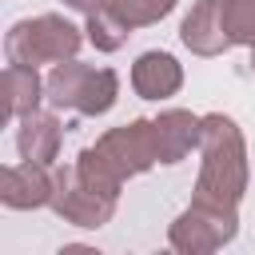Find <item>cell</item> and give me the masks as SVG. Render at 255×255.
Instances as JSON below:
<instances>
[{
  "label": "cell",
  "mask_w": 255,
  "mask_h": 255,
  "mask_svg": "<svg viewBox=\"0 0 255 255\" xmlns=\"http://www.w3.org/2000/svg\"><path fill=\"white\" fill-rule=\"evenodd\" d=\"M64 4H68L72 12H84V16H92V12H96V8H104L108 0H64Z\"/></svg>",
  "instance_id": "e0dca14e"
},
{
  "label": "cell",
  "mask_w": 255,
  "mask_h": 255,
  "mask_svg": "<svg viewBox=\"0 0 255 255\" xmlns=\"http://www.w3.org/2000/svg\"><path fill=\"white\" fill-rule=\"evenodd\" d=\"M44 80L28 64H8L4 68V120H20L44 104Z\"/></svg>",
  "instance_id": "7c38bea8"
},
{
  "label": "cell",
  "mask_w": 255,
  "mask_h": 255,
  "mask_svg": "<svg viewBox=\"0 0 255 255\" xmlns=\"http://www.w3.org/2000/svg\"><path fill=\"white\" fill-rule=\"evenodd\" d=\"M60 139H64V128H60V116L56 112H40L36 108V112L20 116V128H16V151H20V159L56 167Z\"/></svg>",
  "instance_id": "8fae6325"
},
{
  "label": "cell",
  "mask_w": 255,
  "mask_h": 255,
  "mask_svg": "<svg viewBox=\"0 0 255 255\" xmlns=\"http://www.w3.org/2000/svg\"><path fill=\"white\" fill-rule=\"evenodd\" d=\"M179 0H108V8L135 32V28H147V24H159Z\"/></svg>",
  "instance_id": "9a60e30c"
},
{
  "label": "cell",
  "mask_w": 255,
  "mask_h": 255,
  "mask_svg": "<svg viewBox=\"0 0 255 255\" xmlns=\"http://www.w3.org/2000/svg\"><path fill=\"white\" fill-rule=\"evenodd\" d=\"M84 36H88V44L96 48V52H120L124 44H128V36H131V28L104 4V8H96L92 16H88V24H84Z\"/></svg>",
  "instance_id": "5bb4252c"
},
{
  "label": "cell",
  "mask_w": 255,
  "mask_h": 255,
  "mask_svg": "<svg viewBox=\"0 0 255 255\" xmlns=\"http://www.w3.org/2000/svg\"><path fill=\"white\" fill-rule=\"evenodd\" d=\"M239 231V211H223V207H207V203H195L183 207L171 227H167V243L171 251L179 255H211L219 247H227Z\"/></svg>",
  "instance_id": "277c9868"
},
{
  "label": "cell",
  "mask_w": 255,
  "mask_h": 255,
  "mask_svg": "<svg viewBox=\"0 0 255 255\" xmlns=\"http://www.w3.org/2000/svg\"><path fill=\"white\" fill-rule=\"evenodd\" d=\"M251 72H255V44H251Z\"/></svg>",
  "instance_id": "ac0fdd59"
},
{
  "label": "cell",
  "mask_w": 255,
  "mask_h": 255,
  "mask_svg": "<svg viewBox=\"0 0 255 255\" xmlns=\"http://www.w3.org/2000/svg\"><path fill=\"white\" fill-rule=\"evenodd\" d=\"M44 96L56 112H80V116H104L120 100V76L112 68H92L80 60L52 64L44 76Z\"/></svg>",
  "instance_id": "7a4b0ae2"
},
{
  "label": "cell",
  "mask_w": 255,
  "mask_h": 255,
  "mask_svg": "<svg viewBox=\"0 0 255 255\" xmlns=\"http://www.w3.org/2000/svg\"><path fill=\"white\" fill-rule=\"evenodd\" d=\"M52 191H56V171L48 163H8L0 171V203L12 211H36V207H52Z\"/></svg>",
  "instance_id": "52a82bcc"
},
{
  "label": "cell",
  "mask_w": 255,
  "mask_h": 255,
  "mask_svg": "<svg viewBox=\"0 0 255 255\" xmlns=\"http://www.w3.org/2000/svg\"><path fill=\"white\" fill-rule=\"evenodd\" d=\"M84 40H88L84 28H76L72 20L56 16V12H44V16H32V20H16L8 28L4 56H8V64H28V68L64 64V60H76Z\"/></svg>",
  "instance_id": "3957f363"
},
{
  "label": "cell",
  "mask_w": 255,
  "mask_h": 255,
  "mask_svg": "<svg viewBox=\"0 0 255 255\" xmlns=\"http://www.w3.org/2000/svg\"><path fill=\"white\" fill-rule=\"evenodd\" d=\"M72 171H76V179L80 183H88L92 191H100V195H112V199H120V187L128 183L112 163H108V155L92 143V147H84L80 155H76V163H72Z\"/></svg>",
  "instance_id": "4fadbf2b"
},
{
  "label": "cell",
  "mask_w": 255,
  "mask_h": 255,
  "mask_svg": "<svg viewBox=\"0 0 255 255\" xmlns=\"http://www.w3.org/2000/svg\"><path fill=\"white\" fill-rule=\"evenodd\" d=\"M155 143H159V163H179L191 151H199V131L203 116H191L187 108H167L155 120Z\"/></svg>",
  "instance_id": "30bf717a"
},
{
  "label": "cell",
  "mask_w": 255,
  "mask_h": 255,
  "mask_svg": "<svg viewBox=\"0 0 255 255\" xmlns=\"http://www.w3.org/2000/svg\"><path fill=\"white\" fill-rule=\"evenodd\" d=\"M179 40L191 56H203V60L223 56L231 48V36L223 28V0H195L179 24Z\"/></svg>",
  "instance_id": "ba28073f"
},
{
  "label": "cell",
  "mask_w": 255,
  "mask_h": 255,
  "mask_svg": "<svg viewBox=\"0 0 255 255\" xmlns=\"http://www.w3.org/2000/svg\"><path fill=\"white\" fill-rule=\"evenodd\" d=\"M52 171H56L52 211H56L64 223L84 227V231H100L104 223H112V215H116V199H112V195H100V191H92L88 183H80L72 167H52Z\"/></svg>",
  "instance_id": "8992f818"
},
{
  "label": "cell",
  "mask_w": 255,
  "mask_h": 255,
  "mask_svg": "<svg viewBox=\"0 0 255 255\" xmlns=\"http://www.w3.org/2000/svg\"><path fill=\"white\" fill-rule=\"evenodd\" d=\"M183 88V64L171 52H143L131 64V92L139 100H167Z\"/></svg>",
  "instance_id": "9c48e42d"
},
{
  "label": "cell",
  "mask_w": 255,
  "mask_h": 255,
  "mask_svg": "<svg viewBox=\"0 0 255 255\" xmlns=\"http://www.w3.org/2000/svg\"><path fill=\"white\" fill-rule=\"evenodd\" d=\"M96 147L108 155V163L131 179V175H143L159 163V143H155V124L151 120H131V124H120V128H108Z\"/></svg>",
  "instance_id": "5b68a950"
},
{
  "label": "cell",
  "mask_w": 255,
  "mask_h": 255,
  "mask_svg": "<svg viewBox=\"0 0 255 255\" xmlns=\"http://www.w3.org/2000/svg\"><path fill=\"white\" fill-rule=\"evenodd\" d=\"M223 28L231 44H255V0H223Z\"/></svg>",
  "instance_id": "2e32d148"
},
{
  "label": "cell",
  "mask_w": 255,
  "mask_h": 255,
  "mask_svg": "<svg viewBox=\"0 0 255 255\" xmlns=\"http://www.w3.org/2000/svg\"><path fill=\"white\" fill-rule=\"evenodd\" d=\"M247 179L251 171H247V143L239 124L223 112H207L199 131V175H195L191 199L207 207L239 211Z\"/></svg>",
  "instance_id": "6da1fadb"
}]
</instances>
